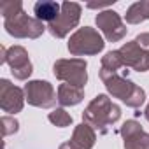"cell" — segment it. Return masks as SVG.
I'll list each match as a JSON object with an SVG mask.
<instances>
[{
  "label": "cell",
  "instance_id": "cell-1",
  "mask_svg": "<svg viewBox=\"0 0 149 149\" xmlns=\"http://www.w3.org/2000/svg\"><path fill=\"white\" fill-rule=\"evenodd\" d=\"M100 79L104 81L107 91L114 97V98H119L121 102H125L128 107H140L144 102H146V91L137 86L135 83H132L130 79L123 77L119 72H109V70H104L100 68Z\"/></svg>",
  "mask_w": 149,
  "mask_h": 149
},
{
  "label": "cell",
  "instance_id": "cell-2",
  "mask_svg": "<svg viewBox=\"0 0 149 149\" xmlns=\"http://www.w3.org/2000/svg\"><path fill=\"white\" fill-rule=\"evenodd\" d=\"M121 118L119 105L112 104L107 95H97L83 112V123H88L93 130L105 133L111 125Z\"/></svg>",
  "mask_w": 149,
  "mask_h": 149
},
{
  "label": "cell",
  "instance_id": "cell-3",
  "mask_svg": "<svg viewBox=\"0 0 149 149\" xmlns=\"http://www.w3.org/2000/svg\"><path fill=\"white\" fill-rule=\"evenodd\" d=\"M88 63L83 58H68V60H56L53 65L54 77L61 83L72 84L76 88H84L88 83Z\"/></svg>",
  "mask_w": 149,
  "mask_h": 149
},
{
  "label": "cell",
  "instance_id": "cell-4",
  "mask_svg": "<svg viewBox=\"0 0 149 149\" xmlns=\"http://www.w3.org/2000/svg\"><path fill=\"white\" fill-rule=\"evenodd\" d=\"M105 42L102 39V35L91 28V26H84L79 28L74 35H70L68 39V51L72 56H86V54H98L104 49Z\"/></svg>",
  "mask_w": 149,
  "mask_h": 149
},
{
  "label": "cell",
  "instance_id": "cell-5",
  "mask_svg": "<svg viewBox=\"0 0 149 149\" xmlns=\"http://www.w3.org/2000/svg\"><path fill=\"white\" fill-rule=\"evenodd\" d=\"M6 32L16 39H37L44 33L46 26L37 18H30L25 11L4 19Z\"/></svg>",
  "mask_w": 149,
  "mask_h": 149
},
{
  "label": "cell",
  "instance_id": "cell-6",
  "mask_svg": "<svg viewBox=\"0 0 149 149\" xmlns=\"http://www.w3.org/2000/svg\"><path fill=\"white\" fill-rule=\"evenodd\" d=\"M81 19V6L76 2H63L61 4V13L60 16L49 23L47 30L53 37L56 39H63L70 33L72 28H76L77 23Z\"/></svg>",
  "mask_w": 149,
  "mask_h": 149
},
{
  "label": "cell",
  "instance_id": "cell-7",
  "mask_svg": "<svg viewBox=\"0 0 149 149\" xmlns=\"http://www.w3.org/2000/svg\"><path fill=\"white\" fill-rule=\"evenodd\" d=\"M23 90H25L26 102L33 107L49 109L58 100V93L54 91V88L47 81H39V79L37 81H28Z\"/></svg>",
  "mask_w": 149,
  "mask_h": 149
},
{
  "label": "cell",
  "instance_id": "cell-8",
  "mask_svg": "<svg viewBox=\"0 0 149 149\" xmlns=\"http://www.w3.org/2000/svg\"><path fill=\"white\" fill-rule=\"evenodd\" d=\"M98 30L104 33V37L109 42H119L126 35V26L121 19V16L116 11H102L97 14L95 19Z\"/></svg>",
  "mask_w": 149,
  "mask_h": 149
},
{
  "label": "cell",
  "instance_id": "cell-9",
  "mask_svg": "<svg viewBox=\"0 0 149 149\" xmlns=\"http://www.w3.org/2000/svg\"><path fill=\"white\" fill-rule=\"evenodd\" d=\"M6 63H9L14 79H19V81H26L32 76V72H33L28 51L23 46L9 47L7 53H6Z\"/></svg>",
  "mask_w": 149,
  "mask_h": 149
},
{
  "label": "cell",
  "instance_id": "cell-10",
  "mask_svg": "<svg viewBox=\"0 0 149 149\" xmlns=\"http://www.w3.org/2000/svg\"><path fill=\"white\" fill-rule=\"evenodd\" d=\"M25 100H26L25 90L14 86L7 79L0 81V107H2L4 112H9V114L21 112Z\"/></svg>",
  "mask_w": 149,
  "mask_h": 149
},
{
  "label": "cell",
  "instance_id": "cell-11",
  "mask_svg": "<svg viewBox=\"0 0 149 149\" xmlns=\"http://www.w3.org/2000/svg\"><path fill=\"white\" fill-rule=\"evenodd\" d=\"M119 54L123 58L125 67H130L137 72H147L149 70V53L144 51L135 40L123 44L119 47Z\"/></svg>",
  "mask_w": 149,
  "mask_h": 149
},
{
  "label": "cell",
  "instance_id": "cell-12",
  "mask_svg": "<svg viewBox=\"0 0 149 149\" xmlns=\"http://www.w3.org/2000/svg\"><path fill=\"white\" fill-rule=\"evenodd\" d=\"M119 133L123 137L125 149H149V133H146L135 119L125 121Z\"/></svg>",
  "mask_w": 149,
  "mask_h": 149
},
{
  "label": "cell",
  "instance_id": "cell-13",
  "mask_svg": "<svg viewBox=\"0 0 149 149\" xmlns=\"http://www.w3.org/2000/svg\"><path fill=\"white\" fill-rule=\"evenodd\" d=\"M95 140H97L95 130L88 123H81L74 130V135L68 140V146L72 149H91L95 146Z\"/></svg>",
  "mask_w": 149,
  "mask_h": 149
},
{
  "label": "cell",
  "instance_id": "cell-14",
  "mask_svg": "<svg viewBox=\"0 0 149 149\" xmlns=\"http://www.w3.org/2000/svg\"><path fill=\"white\" fill-rule=\"evenodd\" d=\"M33 13H35V18L39 21L53 23L60 16V13H61V4L51 2V0H42V2H37L33 6Z\"/></svg>",
  "mask_w": 149,
  "mask_h": 149
},
{
  "label": "cell",
  "instance_id": "cell-15",
  "mask_svg": "<svg viewBox=\"0 0 149 149\" xmlns=\"http://www.w3.org/2000/svg\"><path fill=\"white\" fill-rule=\"evenodd\" d=\"M83 98H84V90L83 88H76V86L67 84V83L58 86V102L63 107L77 105Z\"/></svg>",
  "mask_w": 149,
  "mask_h": 149
},
{
  "label": "cell",
  "instance_id": "cell-16",
  "mask_svg": "<svg viewBox=\"0 0 149 149\" xmlns=\"http://www.w3.org/2000/svg\"><path fill=\"white\" fill-rule=\"evenodd\" d=\"M125 18H126V23H130V25H139V23L149 19V0L132 4L126 11Z\"/></svg>",
  "mask_w": 149,
  "mask_h": 149
},
{
  "label": "cell",
  "instance_id": "cell-17",
  "mask_svg": "<svg viewBox=\"0 0 149 149\" xmlns=\"http://www.w3.org/2000/svg\"><path fill=\"white\" fill-rule=\"evenodd\" d=\"M125 67L123 65V58L119 54V49L118 51H109L105 56H102V67L104 70H109V72H119V68Z\"/></svg>",
  "mask_w": 149,
  "mask_h": 149
},
{
  "label": "cell",
  "instance_id": "cell-18",
  "mask_svg": "<svg viewBox=\"0 0 149 149\" xmlns=\"http://www.w3.org/2000/svg\"><path fill=\"white\" fill-rule=\"evenodd\" d=\"M47 119H49L54 126H58V128H65V126H70V125H72V116H70L65 109H61V107H58V109H54L53 112H49Z\"/></svg>",
  "mask_w": 149,
  "mask_h": 149
},
{
  "label": "cell",
  "instance_id": "cell-19",
  "mask_svg": "<svg viewBox=\"0 0 149 149\" xmlns=\"http://www.w3.org/2000/svg\"><path fill=\"white\" fill-rule=\"evenodd\" d=\"M21 11H23V4L18 2V0H9V2H2V4H0V13H2L4 19L21 13Z\"/></svg>",
  "mask_w": 149,
  "mask_h": 149
},
{
  "label": "cell",
  "instance_id": "cell-20",
  "mask_svg": "<svg viewBox=\"0 0 149 149\" xmlns=\"http://www.w3.org/2000/svg\"><path fill=\"white\" fill-rule=\"evenodd\" d=\"M0 123H2V133H4V135L16 133V132L19 130L18 119H14V118H11V116H4L2 119H0Z\"/></svg>",
  "mask_w": 149,
  "mask_h": 149
},
{
  "label": "cell",
  "instance_id": "cell-21",
  "mask_svg": "<svg viewBox=\"0 0 149 149\" xmlns=\"http://www.w3.org/2000/svg\"><path fill=\"white\" fill-rule=\"evenodd\" d=\"M135 42H137L144 51L149 53V33H140V35H137V37H135Z\"/></svg>",
  "mask_w": 149,
  "mask_h": 149
},
{
  "label": "cell",
  "instance_id": "cell-22",
  "mask_svg": "<svg viewBox=\"0 0 149 149\" xmlns=\"http://www.w3.org/2000/svg\"><path fill=\"white\" fill-rule=\"evenodd\" d=\"M90 9H102V7H107L105 4H88Z\"/></svg>",
  "mask_w": 149,
  "mask_h": 149
},
{
  "label": "cell",
  "instance_id": "cell-23",
  "mask_svg": "<svg viewBox=\"0 0 149 149\" xmlns=\"http://www.w3.org/2000/svg\"><path fill=\"white\" fill-rule=\"evenodd\" d=\"M144 116H146V119L149 121V104H147V107H146V111H144Z\"/></svg>",
  "mask_w": 149,
  "mask_h": 149
},
{
  "label": "cell",
  "instance_id": "cell-24",
  "mask_svg": "<svg viewBox=\"0 0 149 149\" xmlns=\"http://www.w3.org/2000/svg\"><path fill=\"white\" fill-rule=\"evenodd\" d=\"M60 149H72V147L68 146V142H65V144H61V146H60Z\"/></svg>",
  "mask_w": 149,
  "mask_h": 149
}]
</instances>
